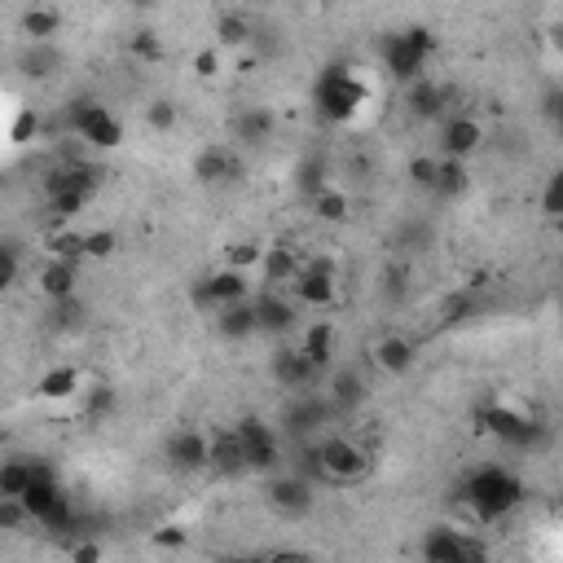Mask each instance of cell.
<instances>
[{
  "mask_svg": "<svg viewBox=\"0 0 563 563\" xmlns=\"http://www.w3.org/2000/svg\"><path fill=\"white\" fill-rule=\"evenodd\" d=\"M458 498L467 502L480 520H502V515H511L515 506L524 502V484H520V476H515L511 467L489 462V467H476L467 480L458 484Z\"/></svg>",
  "mask_w": 563,
  "mask_h": 563,
  "instance_id": "cell-1",
  "label": "cell"
},
{
  "mask_svg": "<svg viewBox=\"0 0 563 563\" xmlns=\"http://www.w3.org/2000/svg\"><path fill=\"white\" fill-rule=\"evenodd\" d=\"M313 106L326 124H352L366 106V84L352 66H326L313 84Z\"/></svg>",
  "mask_w": 563,
  "mask_h": 563,
  "instance_id": "cell-2",
  "label": "cell"
},
{
  "mask_svg": "<svg viewBox=\"0 0 563 563\" xmlns=\"http://www.w3.org/2000/svg\"><path fill=\"white\" fill-rule=\"evenodd\" d=\"M427 58H432V31H427V27L396 31V36H388V44H383V62H388V71L401 84L423 80Z\"/></svg>",
  "mask_w": 563,
  "mask_h": 563,
  "instance_id": "cell-3",
  "label": "cell"
},
{
  "mask_svg": "<svg viewBox=\"0 0 563 563\" xmlns=\"http://www.w3.org/2000/svg\"><path fill=\"white\" fill-rule=\"evenodd\" d=\"M66 124L80 141L97 150H115L119 141H124V124H119V115H110L106 106L88 102V97H75L71 106H66Z\"/></svg>",
  "mask_w": 563,
  "mask_h": 563,
  "instance_id": "cell-4",
  "label": "cell"
},
{
  "mask_svg": "<svg viewBox=\"0 0 563 563\" xmlns=\"http://www.w3.org/2000/svg\"><path fill=\"white\" fill-rule=\"evenodd\" d=\"M480 427L489 436H498L502 445H511V449H537L546 440L542 423H533V418L520 414V410H506V405H484V410H480Z\"/></svg>",
  "mask_w": 563,
  "mask_h": 563,
  "instance_id": "cell-5",
  "label": "cell"
},
{
  "mask_svg": "<svg viewBox=\"0 0 563 563\" xmlns=\"http://www.w3.org/2000/svg\"><path fill=\"white\" fill-rule=\"evenodd\" d=\"M317 458H322V476L335 484H352L370 471V454L348 436H326L317 445Z\"/></svg>",
  "mask_w": 563,
  "mask_h": 563,
  "instance_id": "cell-6",
  "label": "cell"
},
{
  "mask_svg": "<svg viewBox=\"0 0 563 563\" xmlns=\"http://www.w3.org/2000/svg\"><path fill=\"white\" fill-rule=\"evenodd\" d=\"M238 445H242V458H247V471H278L282 467V436L273 432L269 423L260 418H242L234 427Z\"/></svg>",
  "mask_w": 563,
  "mask_h": 563,
  "instance_id": "cell-7",
  "label": "cell"
},
{
  "mask_svg": "<svg viewBox=\"0 0 563 563\" xmlns=\"http://www.w3.org/2000/svg\"><path fill=\"white\" fill-rule=\"evenodd\" d=\"M194 300H198V308H207V313H220V308L247 304L251 282H247V273H238V269H220L194 286Z\"/></svg>",
  "mask_w": 563,
  "mask_h": 563,
  "instance_id": "cell-8",
  "label": "cell"
},
{
  "mask_svg": "<svg viewBox=\"0 0 563 563\" xmlns=\"http://www.w3.org/2000/svg\"><path fill=\"white\" fill-rule=\"evenodd\" d=\"M480 141H484L480 119H471V115H449L445 128H440V159L462 163L467 154L480 150Z\"/></svg>",
  "mask_w": 563,
  "mask_h": 563,
  "instance_id": "cell-9",
  "label": "cell"
},
{
  "mask_svg": "<svg viewBox=\"0 0 563 563\" xmlns=\"http://www.w3.org/2000/svg\"><path fill=\"white\" fill-rule=\"evenodd\" d=\"M295 295H300V304H308V308H330L335 304V295H339L335 264L330 260H308L300 282H295Z\"/></svg>",
  "mask_w": 563,
  "mask_h": 563,
  "instance_id": "cell-10",
  "label": "cell"
},
{
  "mask_svg": "<svg viewBox=\"0 0 563 563\" xmlns=\"http://www.w3.org/2000/svg\"><path fill=\"white\" fill-rule=\"evenodd\" d=\"M22 506H27V515H31L36 524H49L53 515H58L62 506H66V493L58 489L53 471H49V467H40V462H36V484L27 489V498H22Z\"/></svg>",
  "mask_w": 563,
  "mask_h": 563,
  "instance_id": "cell-11",
  "label": "cell"
},
{
  "mask_svg": "<svg viewBox=\"0 0 563 563\" xmlns=\"http://www.w3.org/2000/svg\"><path fill=\"white\" fill-rule=\"evenodd\" d=\"M269 502H273V511H282V515H304V511H313V502H317V493H313V480H304V476H278L269 484Z\"/></svg>",
  "mask_w": 563,
  "mask_h": 563,
  "instance_id": "cell-12",
  "label": "cell"
},
{
  "mask_svg": "<svg viewBox=\"0 0 563 563\" xmlns=\"http://www.w3.org/2000/svg\"><path fill=\"white\" fill-rule=\"evenodd\" d=\"M317 374L322 370H317L300 348H282L278 357H273V379H278L282 388H291V392H304L308 383H317Z\"/></svg>",
  "mask_w": 563,
  "mask_h": 563,
  "instance_id": "cell-13",
  "label": "cell"
},
{
  "mask_svg": "<svg viewBox=\"0 0 563 563\" xmlns=\"http://www.w3.org/2000/svg\"><path fill=\"white\" fill-rule=\"evenodd\" d=\"M168 458L181 471H203V467H212V440L203 432H176L168 440Z\"/></svg>",
  "mask_w": 563,
  "mask_h": 563,
  "instance_id": "cell-14",
  "label": "cell"
},
{
  "mask_svg": "<svg viewBox=\"0 0 563 563\" xmlns=\"http://www.w3.org/2000/svg\"><path fill=\"white\" fill-rule=\"evenodd\" d=\"M330 414H335V405H330V401H317V396H300L295 405H286L282 427H286L291 436H308V432H317V427H322Z\"/></svg>",
  "mask_w": 563,
  "mask_h": 563,
  "instance_id": "cell-15",
  "label": "cell"
},
{
  "mask_svg": "<svg viewBox=\"0 0 563 563\" xmlns=\"http://www.w3.org/2000/svg\"><path fill=\"white\" fill-rule=\"evenodd\" d=\"M75 282H80V269H75L71 260H49L40 269V291L49 295V304L75 300Z\"/></svg>",
  "mask_w": 563,
  "mask_h": 563,
  "instance_id": "cell-16",
  "label": "cell"
},
{
  "mask_svg": "<svg viewBox=\"0 0 563 563\" xmlns=\"http://www.w3.org/2000/svg\"><path fill=\"white\" fill-rule=\"evenodd\" d=\"M414 344L410 339H401V335H383L379 344H374V366H379L383 374H405L414 366Z\"/></svg>",
  "mask_w": 563,
  "mask_h": 563,
  "instance_id": "cell-17",
  "label": "cell"
},
{
  "mask_svg": "<svg viewBox=\"0 0 563 563\" xmlns=\"http://www.w3.org/2000/svg\"><path fill=\"white\" fill-rule=\"evenodd\" d=\"M80 383L84 379H80V370H75V366H53V370L40 374L36 396H40V401H71L75 392H84Z\"/></svg>",
  "mask_w": 563,
  "mask_h": 563,
  "instance_id": "cell-18",
  "label": "cell"
},
{
  "mask_svg": "<svg viewBox=\"0 0 563 563\" xmlns=\"http://www.w3.org/2000/svg\"><path fill=\"white\" fill-rule=\"evenodd\" d=\"M256 317H260L264 335H282V330H291V322H295V308L286 304L278 291H264V295H256Z\"/></svg>",
  "mask_w": 563,
  "mask_h": 563,
  "instance_id": "cell-19",
  "label": "cell"
},
{
  "mask_svg": "<svg viewBox=\"0 0 563 563\" xmlns=\"http://www.w3.org/2000/svg\"><path fill=\"white\" fill-rule=\"evenodd\" d=\"M216 330H220L225 339H247V335H256V330H260L256 300L234 304V308H220V313H216Z\"/></svg>",
  "mask_w": 563,
  "mask_h": 563,
  "instance_id": "cell-20",
  "label": "cell"
},
{
  "mask_svg": "<svg viewBox=\"0 0 563 563\" xmlns=\"http://www.w3.org/2000/svg\"><path fill=\"white\" fill-rule=\"evenodd\" d=\"M326 401L335 405V410H352V405L366 401V379H361L357 370H339L326 388Z\"/></svg>",
  "mask_w": 563,
  "mask_h": 563,
  "instance_id": "cell-21",
  "label": "cell"
},
{
  "mask_svg": "<svg viewBox=\"0 0 563 563\" xmlns=\"http://www.w3.org/2000/svg\"><path fill=\"white\" fill-rule=\"evenodd\" d=\"M300 352H304L308 361H313L317 370H326V366H330V357H335V326H330V322H313V326L304 330Z\"/></svg>",
  "mask_w": 563,
  "mask_h": 563,
  "instance_id": "cell-22",
  "label": "cell"
},
{
  "mask_svg": "<svg viewBox=\"0 0 563 563\" xmlns=\"http://www.w3.org/2000/svg\"><path fill=\"white\" fill-rule=\"evenodd\" d=\"M300 273H304V264L295 260V251H286V247H269L264 251V282H269V291L278 282H300Z\"/></svg>",
  "mask_w": 563,
  "mask_h": 563,
  "instance_id": "cell-23",
  "label": "cell"
},
{
  "mask_svg": "<svg viewBox=\"0 0 563 563\" xmlns=\"http://www.w3.org/2000/svg\"><path fill=\"white\" fill-rule=\"evenodd\" d=\"M445 106H449V88L432 84V80H427V75H423V80H414V84H410V110H414V115L436 119Z\"/></svg>",
  "mask_w": 563,
  "mask_h": 563,
  "instance_id": "cell-24",
  "label": "cell"
},
{
  "mask_svg": "<svg viewBox=\"0 0 563 563\" xmlns=\"http://www.w3.org/2000/svg\"><path fill=\"white\" fill-rule=\"evenodd\" d=\"M269 132H273V115L264 106H247L242 115L234 119V137L238 141H247V146H260V141H269Z\"/></svg>",
  "mask_w": 563,
  "mask_h": 563,
  "instance_id": "cell-25",
  "label": "cell"
},
{
  "mask_svg": "<svg viewBox=\"0 0 563 563\" xmlns=\"http://www.w3.org/2000/svg\"><path fill=\"white\" fill-rule=\"evenodd\" d=\"M36 484V462H5L0 467V498H14V502H22L27 498V489Z\"/></svg>",
  "mask_w": 563,
  "mask_h": 563,
  "instance_id": "cell-26",
  "label": "cell"
},
{
  "mask_svg": "<svg viewBox=\"0 0 563 563\" xmlns=\"http://www.w3.org/2000/svg\"><path fill=\"white\" fill-rule=\"evenodd\" d=\"M462 537L467 533H458V528H432V533L423 537V563H449L454 550L462 546Z\"/></svg>",
  "mask_w": 563,
  "mask_h": 563,
  "instance_id": "cell-27",
  "label": "cell"
},
{
  "mask_svg": "<svg viewBox=\"0 0 563 563\" xmlns=\"http://www.w3.org/2000/svg\"><path fill=\"white\" fill-rule=\"evenodd\" d=\"M313 212H317V220H326V225H344L348 212H352V203H348L344 190H330V185H326L322 194H313Z\"/></svg>",
  "mask_w": 563,
  "mask_h": 563,
  "instance_id": "cell-28",
  "label": "cell"
},
{
  "mask_svg": "<svg viewBox=\"0 0 563 563\" xmlns=\"http://www.w3.org/2000/svg\"><path fill=\"white\" fill-rule=\"evenodd\" d=\"M229 172H234V154L220 150V146L203 150V154L194 159V176H198V181H225Z\"/></svg>",
  "mask_w": 563,
  "mask_h": 563,
  "instance_id": "cell-29",
  "label": "cell"
},
{
  "mask_svg": "<svg viewBox=\"0 0 563 563\" xmlns=\"http://www.w3.org/2000/svg\"><path fill=\"white\" fill-rule=\"evenodd\" d=\"M58 27H62L58 9H27V14H22V36H31L36 44H44Z\"/></svg>",
  "mask_w": 563,
  "mask_h": 563,
  "instance_id": "cell-30",
  "label": "cell"
},
{
  "mask_svg": "<svg viewBox=\"0 0 563 563\" xmlns=\"http://www.w3.org/2000/svg\"><path fill=\"white\" fill-rule=\"evenodd\" d=\"M467 190V168L454 159H440V172H436V194H445V198H454Z\"/></svg>",
  "mask_w": 563,
  "mask_h": 563,
  "instance_id": "cell-31",
  "label": "cell"
},
{
  "mask_svg": "<svg viewBox=\"0 0 563 563\" xmlns=\"http://www.w3.org/2000/svg\"><path fill=\"white\" fill-rule=\"evenodd\" d=\"M216 36L225 40V44H247V40H251V22H247V14H220Z\"/></svg>",
  "mask_w": 563,
  "mask_h": 563,
  "instance_id": "cell-32",
  "label": "cell"
},
{
  "mask_svg": "<svg viewBox=\"0 0 563 563\" xmlns=\"http://www.w3.org/2000/svg\"><path fill=\"white\" fill-rule=\"evenodd\" d=\"M256 264H264V247H260V242H234V247H229V269L251 273Z\"/></svg>",
  "mask_w": 563,
  "mask_h": 563,
  "instance_id": "cell-33",
  "label": "cell"
},
{
  "mask_svg": "<svg viewBox=\"0 0 563 563\" xmlns=\"http://www.w3.org/2000/svg\"><path fill=\"white\" fill-rule=\"evenodd\" d=\"M176 102H168V97H159V102H150L146 106V124L154 128V132H172L176 128Z\"/></svg>",
  "mask_w": 563,
  "mask_h": 563,
  "instance_id": "cell-34",
  "label": "cell"
},
{
  "mask_svg": "<svg viewBox=\"0 0 563 563\" xmlns=\"http://www.w3.org/2000/svg\"><path fill=\"white\" fill-rule=\"evenodd\" d=\"M542 212H546L550 220H559V225H563V168L546 181V190H542Z\"/></svg>",
  "mask_w": 563,
  "mask_h": 563,
  "instance_id": "cell-35",
  "label": "cell"
},
{
  "mask_svg": "<svg viewBox=\"0 0 563 563\" xmlns=\"http://www.w3.org/2000/svg\"><path fill=\"white\" fill-rule=\"evenodd\" d=\"M66 559L71 563H102V542H97V537H75V542H66Z\"/></svg>",
  "mask_w": 563,
  "mask_h": 563,
  "instance_id": "cell-36",
  "label": "cell"
},
{
  "mask_svg": "<svg viewBox=\"0 0 563 563\" xmlns=\"http://www.w3.org/2000/svg\"><path fill=\"white\" fill-rule=\"evenodd\" d=\"M84 256H88V260H106V256H115V234H110V229L84 234Z\"/></svg>",
  "mask_w": 563,
  "mask_h": 563,
  "instance_id": "cell-37",
  "label": "cell"
},
{
  "mask_svg": "<svg viewBox=\"0 0 563 563\" xmlns=\"http://www.w3.org/2000/svg\"><path fill=\"white\" fill-rule=\"evenodd\" d=\"M84 203H88V194H58V198H49V212L58 220H71L84 212Z\"/></svg>",
  "mask_w": 563,
  "mask_h": 563,
  "instance_id": "cell-38",
  "label": "cell"
},
{
  "mask_svg": "<svg viewBox=\"0 0 563 563\" xmlns=\"http://www.w3.org/2000/svg\"><path fill=\"white\" fill-rule=\"evenodd\" d=\"M18 242H5L0 247V286H14L18 282Z\"/></svg>",
  "mask_w": 563,
  "mask_h": 563,
  "instance_id": "cell-39",
  "label": "cell"
},
{
  "mask_svg": "<svg viewBox=\"0 0 563 563\" xmlns=\"http://www.w3.org/2000/svg\"><path fill=\"white\" fill-rule=\"evenodd\" d=\"M49 317H53V326H58V330H71V326H80V304H75V300H58L49 308Z\"/></svg>",
  "mask_w": 563,
  "mask_h": 563,
  "instance_id": "cell-40",
  "label": "cell"
},
{
  "mask_svg": "<svg viewBox=\"0 0 563 563\" xmlns=\"http://www.w3.org/2000/svg\"><path fill=\"white\" fill-rule=\"evenodd\" d=\"M436 172H440V159H414L410 163L414 185H427V190H436Z\"/></svg>",
  "mask_w": 563,
  "mask_h": 563,
  "instance_id": "cell-41",
  "label": "cell"
},
{
  "mask_svg": "<svg viewBox=\"0 0 563 563\" xmlns=\"http://www.w3.org/2000/svg\"><path fill=\"white\" fill-rule=\"evenodd\" d=\"M22 520H31L27 506L14 502V498H0V528H18Z\"/></svg>",
  "mask_w": 563,
  "mask_h": 563,
  "instance_id": "cell-42",
  "label": "cell"
},
{
  "mask_svg": "<svg viewBox=\"0 0 563 563\" xmlns=\"http://www.w3.org/2000/svg\"><path fill=\"white\" fill-rule=\"evenodd\" d=\"M449 563H489V555H484V546L476 542V537H462V546L454 550Z\"/></svg>",
  "mask_w": 563,
  "mask_h": 563,
  "instance_id": "cell-43",
  "label": "cell"
},
{
  "mask_svg": "<svg viewBox=\"0 0 563 563\" xmlns=\"http://www.w3.org/2000/svg\"><path fill=\"white\" fill-rule=\"evenodd\" d=\"M132 53H137V58H146V62L159 58V40H154V31H141V36L132 40Z\"/></svg>",
  "mask_w": 563,
  "mask_h": 563,
  "instance_id": "cell-44",
  "label": "cell"
},
{
  "mask_svg": "<svg viewBox=\"0 0 563 563\" xmlns=\"http://www.w3.org/2000/svg\"><path fill=\"white\" fill-rule=\"evenodd\" d=\"M542 115L550 119V124H563V88H550V93H546Z\"/></svg>",
  "mask_w": 563,
  "mask_h": 563,
  "instance_id": "cell-45",
  "label": "cell"
},
{
  "mask_svg": "<svg viewBox=\"0 0 563 563\" xmlns=\"http://www.w3.org/2000/svg\"><path fill=\"white\" fill-rule=\"evenodd\" d=\"M471 308H476V295H454V300L445 304V317H454V322H458V317H467Z\"/></svg>",
  "mask_w": 563,
  "mask_h": 563,
  "instance_id": "cell-46",
  "label": "cell"
},
{
  "mask_svg": "<svg viewBox=\"0 0 563 563\" xmlns=\"http://www.w3.org/2000/svg\"><path fill=\"white\" fill-rule=\"evenodd\" d=\"M194 71H198V75H216V71H220V53H216V49H203V53L194 58Z\"/></svg>",
  "mask_w": 563,
  "mask_h": 563,
  "instance_id": "cell-47",
  "label": "cell"
},
{
  "mask_svg": "<svg viewBox=\"0 0 563 563\" xmlns=\"http://www.w3.org/2000/svg\"><path fill=\"white\" fill-rule=\"evenodd\" d=\"M269 563H313V555L308 550H295V546H286V550H273Z\"/></svg>",
  "mask_w": 563,
  "mask_h": 563,
  "instance_id": "cell-48",
  "label": "cell"
},
{
  "mask_svg": "<svg viewBox=\"0 0 563 563\" xmlns=\"http://www.w3.org/2000/svg\"><path fill=\"white\" fill-rule=\"evenodd\" d=\"M154 542H159V546H181L185 533H181V528H163V533H154Z\"/></svg>",
  "mask_w": 563,
  "mask_h": 563,
  "instance_id": "cell-49",
  "label": "cell"
},
{
  "mask_svg": "<svg viewBox=\"0 0 563 563\" xmlns=\"http://www.w3.org/2000/svg\"><path fill=\"white\" fill-rule=\"evenodd\" d=\"M220 563H269V555H229V559H220Z\"/></svg>",
  "mask_w": 563,
  "mask_h": 563,
  "instance_id": "cell-50",
  "label": "cell"
},
{
  "mask_svg": "<svg viewBox=\"0 0 563 563\" xmlns=\"http://www.w3.org/2000/svg\"><path fill=\"white\" fill-rule=\"evenodd\" d=\"M555 49H563V18L555 22Z\"/></svg>",
  "mask_w": 563,
  "mask_h": 563,
  "instance_id": "cell-51",
  "label": "cell"
},
{
  "mask_svg": "<svg viewBox=\"0 0 563 563\" xmlns=\"http://www.w3.org/2000/svg\"><path fill=\"white\" fill-rule=\"evenodd\" d=\"M555 515H559V524H563V493H559V502H555Z\"/></svg>",
  "mask_w": 563,
  "mask_h": 563,
  "instance_id": "cell-52",
  "label": "cell"
}]
</instances>
